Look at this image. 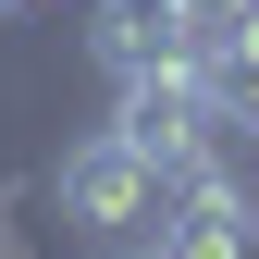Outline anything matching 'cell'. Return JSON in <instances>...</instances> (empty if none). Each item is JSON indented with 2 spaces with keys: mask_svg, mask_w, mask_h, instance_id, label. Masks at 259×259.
<instances>
[{
  "mask_svg": "<svg viewBox=\"0 0 259 259\" xmlns=\"http://www.w3.org/2000/svg\"><path fill=\"white\" fill-rule=\"evenodd\" d=\"M50 210L74 222V235H99V247H123V235H148L160 222V160L136 148V136H87V148H62L50 160Z\"/></svg>",
  "mask_w": 259,
  "mask_h": 259,
  "instance_id": "1",
  "label": "cell"
},
{
  "mask_svg": "<svg viewBox=\"0 0 259 259\" xmlns=\"http://www.w3.org/2000/svg\"><path fill=\"white\" fill-rule=\"evenodd\" d=\"M160 259H259V198L235 185V160H185V173H160V222H148Z\"/></svg>",
  "mask_w": 259,
  "mask_h": 259,
  "instance_id": "2",
  "label": "cell"
},
{
  "mask_svg": "<svg viewBox=\"0 0 259 259\" xmlns=\"http://www.w3.org/2000/svg\"><path fill=\"white\" fill-rule=\"evenodd\" d=\"M111 136H136L160 173H185V160L222 148V99H210L198 62H160V74H123L111 87Z\"/></svg>",
  "mask_w": 259,
  "mask_h": 259,
  "instance_id": "3",
  "label": "cell"
},
{
  "mask_svg": "<svg viewBox=\"0 0 259 259\" xmlns=\"http://www.w3.org/2000/svg\"><path fill=\"white\" fill-rule=\"evenodd\" d=\"M87 50H99V74H160V62H198V13L185 0H99V25H87Z\"/></svg>",
  "mask_w": 259,
  "mask_h": 259,
  "instance_id": "4",
  "label": "cell"
},
{
  "mask_svg": "<svg viewBox=\"0 0 259 259\" xmlns=\"http://www.w3.org/2000/svg\"><path fill=\"white\" fill-rule=\"evenodd\" d=\"M111 259H160V247H148V235H136V247H111Z\"/></svg>",
  "mask_w": 259,
  "mask_h": 259,
  "instance_id": "5",
  "label": "cell"
},
{
  "mask_svg": "<svg viewBox=\"0 0 259 259\" xmlns=\"http://www.w3.org/2000/svg\"><path fill=\"white\" fill-rule=\"evenodd\" d=\"M185 13H235V0H185Z\"/></svg>",
  "mask_w": 259,
  "mask_h": 259,
  "instance_id": "6",
  "label": "cell"
},
{
  "mask_svg": "<svg viewBox=\"0 0 259 259\" xmlns=\"http://www.w3.org/2000/svg\"><path fill=\"white\" fill-rule=\"evenodd\" d=\"M0 13H25V0H0Z\"/></svg>",
  "mask_w": 259,
  "mask_h": 259,
  "instance_id": "7",
  "label": "cell"
}]
</instances>
